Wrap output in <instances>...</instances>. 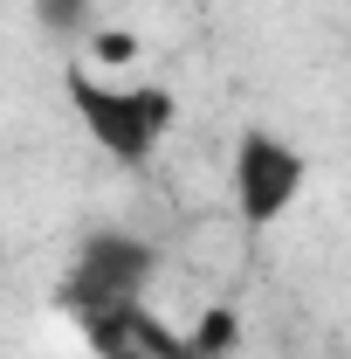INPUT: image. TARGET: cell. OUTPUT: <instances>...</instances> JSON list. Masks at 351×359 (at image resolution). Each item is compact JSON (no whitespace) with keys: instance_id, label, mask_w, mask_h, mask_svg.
Returning <instances> with one entry per match:
<instances>
[{"instance_id":"cell-3","label":"cell","mask_w":351,"mask_h":359,"mask_svg":"<svg viewBox=\"0 0 351 359\" xmlns=\"http://www.w3.org/2000/svg\"><path fill=\"white\" fill-rule=\"evenodd\" d=\"M227 194L241 228H275L296 215V201L310 194V152L296 138L268 132V125H241L234 159H227Z\"/></svg>"},{"instance_id":"cell-5","label":"cell","mask_w":351,"mask_h":359,"mask_svg":"<svg viewBox=\"0 0 351 359\" xmlns=\"http://www.w3.org/2000/svg\"><path fill=\"white\" fill-rule=\"evenodd\" d=\"M227 346H234V311H220V304H214V311L200 318V332H193V353H200V359H220Z\"/></svg>"},{"instance_id":"cell-1","label":"cell","mask_w":351,"mask_h":359,"mask_svg":"<svg viewBox=\"0 0 351 359\" xmlns=\"http://www.w3.org/2000/svg\"><path fill=\"white\" fill-rule=\"evenodd\" d=\"M69 111L89 132V145L117 166H152L159 145L179 125V97L152 76H103V69H69Z\"/></svg>"},{"instance_id":"cell-2","label":"cell","mask_w":351,"mask_h":359,"mask_svg":"<svg viewBox=\"0 0 351 359\" xmlns=\"http://www.w3.org/2000/svg\"><path fill=\"white\" fill-rule=\"evenodd\" d=\"M159 276V249L145 235H124V228H96L76 242V256L62 269V304L83 318L89 332H117L131 325L145 290Z\"/></svg>"},{"instance_id":"cell-4","label":"cell","mask_w":351,"mask_h":359,"mask_svg":"<svg viewBox=\"0 0 351 359\" xmlns=\"http://www.w3.org/2000/svg\"><path fill=\"white\" fill-rule=\"evenodd\" d=\"M35 21H42V35H55V42H83L89 28H96V0H35Z\"/></svg>"}]
</instances>
